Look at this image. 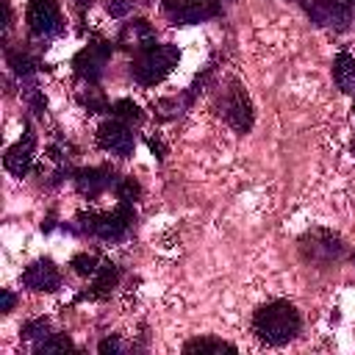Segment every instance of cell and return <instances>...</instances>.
<instances>
[{
    "label": "cell",
    "instance_id": "1",
    "mask_svg": "<svg viewBox=\"0 0 355 355\" xmlns=\"http://www.w3.org/2000/svg\"><path fill=\"white\" fill-rule=\"evenodd\" d=\"M252 333L266 341V344H288L297 333H300V313L291 302L286 300H275V302H266L263 308L255 311L252 316Z\"/></svg>",
    "mask_w": 355,
    "mask_h": 355
},
{
    "label": "cell",
    "instance_id": "2",
    "mask_svg": "<svg viewBox=\"0 0 355 355\" xmlns=\"http://www.w3.org/2000/svg\"><path fill=\"white\" fill-rule=\"evenodd\" d=\"M130 222H133V205L122 200L108 214H78L72 222V230L83 236H97L103 241H116L128 233Z\"/></svg>",
    "mask_w": 355,
    "mask_h": 355
},
{
    "label": "cell",
    "instance_id": "3",
    "mask_svg": "<svg viewBox=\"0 0 355 355\" xmlns=\"http://www.w3.org/2000/svg\"><path fill=\"white\" fill-rule=\"evenodd\" d=\"M180 61V53L175 44H153L141 53H136L133 64H130V72L136 78V83L141 86H155L161 83Z\"/></svg>",
    "mask_w": 355,
    "mask_h": 355
},
{
    "label": "cell",
    "instance_id": "4",
    "mask_svg": "<svg viewBox=\"0 0 355 355\" xmlns=\"http://www.w3.org/2000/svg\"><path fill=\"white\" fill-rule=\"evenodd\" d=\"M216 108H219V116H222L236 133H247V130L252 128V119H255L252 103H250L247 92H244L236 80H230V86L222 89Z\"/></svg>",
    "mask_w": 355,
    "mask_h": 355
},
{
    "label": "cell",
    "instance_id": "5",
    "mask_svg": "<svg viewBox=\"0 0 355 355\" xmlns=\"http://www.w3.org/2000/svg\"><path fill=\"white\" fill-rule=\"evenodd\" d=\"M300 250H302L305 261L324 266V263H330V261H338V258H341L344 244H341V239H338L336 233L316 227V230H311V233L300 241Z\"/></svg>",
    "mask_w": 355,
    "mask_h": 355
},
{
    "label": "cell",
    "instance_id": "6",
    "mask_svg": "<svg viewBox=\"0 0 355 355\" xmlns=\"http://www.w3.org/2000/svg\"><path fill=\"white\" fill-rule=\"evenodd\" d=\"M28 28L36 39H53L61 31V8L55 0H31L28 3Z\"/></svg>",
    "mask_w": 355,
    "mask_h": 355
},
{
    "label": "cell",
    "instance_id": "7",
    "mask_svg": "<svg viewBox=\"0 0 355 355\" xmlns=\"http://www.w3.org/2000/svg\"><path fill=\"white\" fill-rule=\"evenodd\" d=\"M164 11L172 22L194 25L219 14V0H164Z\"/></svg>",
    "mask_w": 355,
    "mask_h": 355
},
{
    "label": "cell",
    "instance_id": "8",
    "mask_svg": "<svg viewBox=\"0 0 355 355\" xmlns=\"http://www.w3.org/2000/svg\"><path fill=\"white\" fill-rule=\"evenodd\" d=\"M302 8L308 11V17L319 25V28H333V31H344L352 19L349 6L338 3V0H300Z\"/></svg>",
    "mask_w": 355,
    "mask_h": 355
},
{
    "label": "cell",
    "instance_id": "9",
    "mask_svg": "<svg viewBox=\"0 0 355 355\" xmlns=\"http://www.w3.org/2000/svg\"><path fill=\"white\" fill-rule=\"evenodd\" d=\"M97 141H100L103 150H108V153H114V155H119V158H128V155L133 153V144H136L133 128L125 125V122H119V119H111V122L100 125Z\"/></svg>",
    "mask_w": 355,
    "mask_h": 355
},
{
    "label": "cell",
    "instance_id": "10",
    "mask_svg": "<svg viewBox=\"0 0 355 355\" xmlns=\"http://www.w3.org/2000/svg\"><path fill=\"white\" fill-rule=\"evenodd\" d=\"M108 55H111V42L97 39V42L86 44V47L75 55V72H78L80 78H86L89 83H94V80L100 78V72H103Z\"/></svg>",
    "mask_w": 355,
    "mask_h": 355
},
{
    "label": "cell",
    "instance_id": "11",
    "mask_svg": "<svg viewBox=\"0 0 355 355\" xmlns=\"http://www.w3.org/2000/svg\"><path fill=\"white\" fill-rule=\"evenodd\" d=\"M22 286L31 291H55L61 286V272L50 258H39L22 272Z\"/></svg>",
    "mask_w": 355,
    "mask_h": 355
},
{
    "label": "cell",
    "instance_id": "12",
    "mask_svg": "<svg viewBox=\"0 0 355 355\" xmlns=\"http://www.w3.org/2000/svg\"><path fill=\"white\" fill-rule=\"evenodd\" d=\"M33 153H36V139H33L31 130H25L22 139L6 150V158H3L6 161V169L11 175H19L22 178L31 169V164H33Z\"/></svg>",
    "mask_w": 355,
    "mask_h": 355
},
{
    "label": "cell",
    "instance_id": "13",
    "mask_svg": "<svg viewBox=\"0 0 355 355\" xmlns=\"http://www.w3.org/2000/svg\"><path fill=\"white\" fill-rule=\"evenodd\" d=\"M119 47L125 50H133V53H141L147 47L155 44V31L147 19H133V22H125V28L119 31Z\"/></svg>",
    "mask_w": 355,
    "mask_h": 355
},
{
    "label": "cell",
    "instance_id": "14",
    "mask_svg": "<svg viewBox=\"0 0 355 355\" xmlns=\"http://www.w3.org/2000/svg\"><path fill=\"white\" fill-rule=\"evenodd\" d=\"M114 183H116L114 180V172L105 169V166H89V169H78L75 172V186L86 197H97L105 189H111Z\"/></svg>",
    "mask_w": 355,
    "mask_h": 355
},
{
    "label": "cell",
    "instance_id": "15",
    "mask_svg": "<svg viewBox=\"0 0 355 355\" xmlns=\"http://www.w3.org/2000/svg\"><path fill=\"white\" fill-rule=\"evenodd\" d=\"M333 80L344 94H355V55L341 50L333 58Z\"/></svg>",
    "mask_w": 355,
    "mask_h": 355
},
{
    "label": "cell",
    "instance_id": "16",
    "mask_svg": "<svg viewBox=\"0 0 355 355\" xmlns=\"http://www.w3.org/2000/svg\"><path fill=\"white\" fill-rule=\"evenodd\" d=\"M119 280V269L114 263H100V269L94 272V280H92V288L86 291V297H105Z\"/></svg>",
    "mask_w": 355,
    "mask_h": 355
},
{
    "label": "cell",
    "instance_id": "17",
    "mask_svg": "<svg viewBox=\"0 0 355 355\" xmlns=\"http://www.w3.org/2000/svg\"><path fill=\"white\" fill-rule=\"evenodd\" d=\"M111 114H114V119H119V122H125V125H139L141 122V108L133 103V100H116L114 105H111Z\"/></svg>",
    "mask_w": 355,
    "mask_h": 355
},
{
    "label": "cell",
    "instance_id": "18",
    "mask_svg": "<svg viewBox=\"0 0 355 355\" xmlns=\"http://www.w3.org/2000/svg\"><path fill=\"white\" fill-rule=\"evenodd\" d=\"M183 352H236V347L222 338H194L183 347Z\"/></svg>",
    "mask_w": 355,
    "mask_h": 355
},
{
    "label": "cell",
    "instance_id": "19",
    "mask_svg": "<svg viewBox=\"0 0 355 355\" xmlns=\"http://www.w3.org/2000/svg\"><path fill=\"white\" fill-rule=\"evenodd\" d=\"M69 349H72V341L67 336H61V333H50L47 338H42L36 344L39 355H55V352H69Z\"/></svg>",
    "mask_w": 355,
    "mask_h": 355
},
{
    "label": "cell",
    "instance_id": "20",
    "mask_svg": "<svg viewBox=\"0 0 355 355\" xmlns=\"http://www.w3.org/2000/svg\"><path fill=\"white\" fill-rule=\"evenodd\" d=\"M78 275H83V277H94V272L100 269V261H97V255L94 252H80V255H75L72 258V263H69Z\"/></svg>",
    "mask_w": 355,
    "mask_h": 355
},
{
    "label": "cell",
    "instance_id": "21",
    "mask_svg": "<svg viewBox=\"0 0 355 355\" xmlns=\"http://www.w3.org/2000/svg\"><path fill=\"white\" fill-rule=\"evenodd\" d=\"M47 336H50V322L47 319H33L22 327V338H28V341H42Z\"/></svg>",
    "mask_w": 355,
    "mask_h": 355
},
{
    "label": "cell",
    "instance_id": "22",
    "mask_svg": "<svg viewBox=\"0 0 355 355\" xmlns=\"http://www.w3.org/2000/svg\"><path fill=\"white\" fill-rule=\"evenodd\" d=\"M8 64L14 67V72L17 75H22V78H28L31 72H33V58L31 55H25L22 50H11L8 53Z\"/></svg>",
    "mask_w": 355,
    "mask_h": 355
},
{
    "label": "cell",
    "instance_id": "23",
    "mask_svg": "<svg viewBox=\"0 0 355 355\" xmlns=\"http://www.w3.org/2000/svg\"><path fill=\"white\" fill-rule=\"evenodd\" d=\"M114 189H116V197L125 200V202H130V200L139 197V183H136L133 178H122V180H116Z\"/></svg>",
    "mask_w": 355,
    "mask_h": 355
},
{
    "label": "cell",
    "instance_id": "24",
    "mask_svg": "<svg viewBox=\"0 0 355 355\" xmlns=\"http://www.w3.org/2000/svg\"><path fill=\"white\" fill-rule=\"evenodd\" d=\"M130 8H133V0H111V3H108V11H111L114 17H125Z\"/></svg>",
    "mask_w": 355,
    "mask_h": 355
},
{
    "label": "cell",
    "instance_id": "25",
    "mask_svg": "<svg viewBox=\"0 0 355 355\" xmlns=\"http://www.w3.org/2000/svg\"><path fill=\"white\" fill-rule=\"evenodd\" d=\"M125 349V344L119 341V338H105V341H100V352L105 355V352H122Z\"/></svg>",
    "mask_w": 355,
    "mask_h": 355
},
{
    "label": "cell",
    "instance_id": "26",
    "mask_svg": "<svg viewBox=\"0 0 355 355\" xmlns=\"http://www.w3.org/2000/svg\"><path fill=\"white\" fill-rule=\"evenodd\" d=\"M14 308V294L11 291H3V313H8Z\"/></svg>",
    "mask_w": 355,
    "mask_h": 355
},
{
    "label": "cell",
    "instance_id": "27",
    "mask_svg": "<svg viewBox=\"0 0 355 355\" xmlns=\"http://www.w3.org/2000/svg\"><path fill=\"white\" fill-rule=\"evenodd\" d=\"M78 6H80V8H86V6H92V0H78Z\"/></svg>",
    "mask_w": 355,
    "mask_h": 355
},
{
    "label": "cell",
    "instance_id": "28",
    "mask_svg": "<svg viewBox=\"0 0 355 355\" xmlns=\"http://www.w3.org/2000/svg\"><path fill=\"white\" fill-rule=\"evenodd\" d=\"M352 153H355V139H352Z\"/></svg>",
    "mask_w": 355,
    "mask_h": 355
},
{
    "label": "cell",
    "instance_id": "29",
    "mask_svg": "<svg viewBox=\"0 0 355 355\" xmlns=\"http://www.w3.org/2000/svg\"><path fill=\"white\" fill-rule=\"evenodd\" d=\"M352 111H355V105H352Z\"/></svg>",
    "mask_w": 355,
    "mask_h": 355
},
{
    "label": "cell",
    "instance_id": "30",
    "mask_svg": "<svg viewBox=\"0 0 355 355\" xmlns=\"http://www.w3.org/2000/svg\"><path fill=\"white\" fill-rule=\"evenodd\" d=\"M352 3H355V0H352Z\"/></svg>",
    "mask_w": 355,
    "mask_h": 355
}]
</instances>
